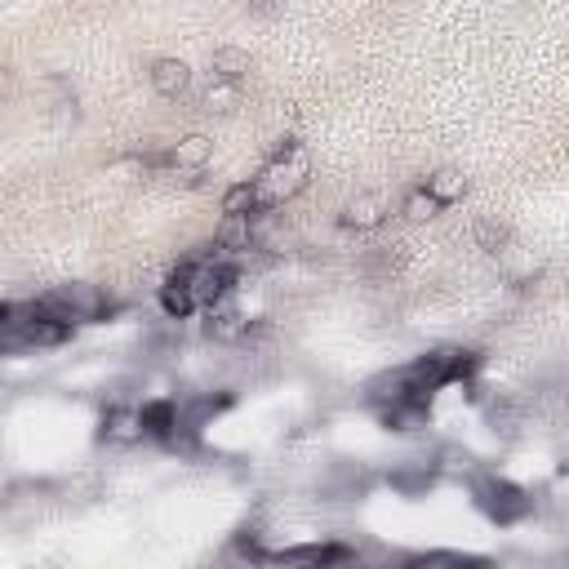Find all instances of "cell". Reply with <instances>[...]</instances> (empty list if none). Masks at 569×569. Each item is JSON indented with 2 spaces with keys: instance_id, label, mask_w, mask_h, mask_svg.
<instances>
[{
  "instance_id": "4",
  "label": "cell",
  "mask_w": 569,
  "mask_h": 569,
  "mask_svg": "<svg viewBox=\"0 0 569 569\" xmlns=\"http://www.w3.org/2000/svg\"><path fill=\"white\" fill-rule=\"evenodd\" d=\"M98 437H103L107 445H133V441H142V437H148V427H142V409H133V405H112V409L103 414Z\"/></svg>"
},
{
  "instance_id": "15",
  "label": "cell",
  "mask_w": 569,
  "mask_h": 569,
  "mask_svg": "<svg viewBox=\"0 0 569 569\" xmlns=\"http://www.w3.org/2000/svg\"><path fill=\"white\" fill-rule=\"evenodd\" d=\"M441 209H445V205H441L432 191H427V187H414V191L405 196V205H400V213H405L409 223H432Z\"/></svg>"
},
{
  "instance_id": "10",
  "label": "cell",
  "mask_w": 569,
  "mask_h": 569,
  "mask_svg": "<svg viewBox=\"0 0 569 569\" xmlns=\"http://www.w3.org/2000/svg\"><path fill=\"white\" fill-rule=\"evenodd\" d=\"M263 213H267V200H263L254 178L223 196V219H263Z\"/></svg>"
},
{
  "instance_id": "5",
  "label": "cell",
  "mask_w": 569,
  "mask_h": 569,
  "mask_svg": "<svg viewBox=\"0 0 569 569\" xmlns=\"http://www.w3.org/2000/svg\"><path fill=\"white\" fill-rule=\"evenodd\" d=\"M209 156H213V142L205 133H187L165 152V165H170V174H200L209 165Z\"/></svg>"
},
{
  "instance_id": "1",
  "label": "cell",
  "mask_w": 569,
  "mask_h": 569,
  "mask_svg": "<svg viewBox=\"0 0 569 569\" xmlns=\"http://www.w3.org/2000/svg\"><path fill=\"white\" fill-rule=\"evenodd\" d=\"M307 174H312V161L307 152L299 148V142H284V148H276V156L267 161V170L254 178L267 209H280L284 200H294L303 187H307Z\"/></svg>"
},
{
  "instance_id": "2",
  "label": "cell",
  "mask_w": 569,
  "mask_h": 569,
  "mask_svg": "<svg viewBox=\"0 0 569 569\" xmlns=\"http://www.w3.org/2000/svg\"><path fill=\"white\" fill-rule=\"evenodd\" d=\"M36 303H40L49 316L67 321V325H77V321H94V316H103V307H107L103 290H98V284H85V280H77V284H62V290H49V294H40Z\"/></svg>"
},
{
  "instance_id": "12",
  "label": "cell",
  "mask_w": 569,
  "mask_h": 569,
  "mask_svg": "<svg viewBox=\"0 0 569 569\" xmlns=\"http://www.w3.org/2000/svg\"><path fill=\"white\" fill-rule=\"evenodd\" d=\"M241 107V85H232V81H213L209 77V85H205V94H200V112H209V116H228V112H236Z\"/></svg>"
},
{
  "instance_id": "6",
  "label": "cell",
  "mask_w": 569,
  "mask_h": 569,
  "mask_svg": "<svg viewBox=\"0 0 569 569\" xmlns=\"http://www.w3.org/2000/svg\"><path fill=\"white\" fill-rule=\"evenodd\" d=\"M205 316H209V321H205V334L219 338V342H241V338L249 334V321H245V312H241L232 299L205 307Z\"/></svg>"
},
{
  "instance_id": "7",
  "label": "cell",
  "mask_w": 569,
  "mask_h": 569,
  "mask_svg": "<svg viewBox=\"0 0 569 569\" xmlns=\"http://www.w3.org/2000/svg\"><path fill=\"white\" fill-rule=\"evenodd\" d=\"M161 307H165L170 321H187L191 312H200V299H196V290H191V280H187L183 267L161 284Z\"/></svg>"
},
{
  "instance_id": "11",
  "label": "cell",
  "mask_w": 569,
  "mask_h": 569,
  "mask_svg": "<svg viewBox=\"0 0 569 569\" xmlns=\"http://www.w3.org/2000/svg\"><path fill=\"white\" fill-rule=\"evenodd\" d=\"M245 71H249V54H245V49H232V45L213 49V58H209V77H213V81H232V85H241Z\"/></svg>"
},
{
  "instance_id": "3",
  "label": "cell",
  "mask_w": 569,
  "mask_h": 569,
  "mask_svg": "<svg viewBox=\"0 0 569 569\" xmlns=\"http://www.w3.org/2000/svg\"><path fill=\"white\" fill-rule=\"evenodd\" d=\"M476 503H480L485 516L498 521V525H512V521H521V516L530 512V498H525L516 485H508V480H480V485H476Z\"/></svg>"
},
{
  "instance_id": "14",
  "label": "cell",
  "mask_w": 569,
  "mask_h": 569,
  "mask_svg": "<svg viewBox=\"0 0 569 569\" xmlns=\"http://www.w3.org/2000/svg\"><path fill=\"white\" fill-rule=\"evenodd\" d=\"M472 236H476V245H480L485 254H508V249H512V228L498 223V219H480Z\"/></svg>"
},
{
  "instance_id": "13",
  "label": "cell",
  "mask_w": 569,
  "mask_h": 569,
  "mask_svg": "<svg viewBox=\"0 0 569 569\" xmlns=\"http://www.w3.org/2000/svg\"><path fill=\"white\" fill-rule=\"evenodd\" d=\"M422 187L432 191L441 205H454V200H463V196H467V178H463V170H437V174L427 178Z\"/></svg>"
},
{
  "instance_id": "9",
  "label": "cell",
  "mask_w": 569,
  "mask_h": 569,
  "mask_svg": "<svg viewBox=\"0 0 569 569\" xmlns=\"http://www.w3.org/2000/svg\"><path fill=\"white\" fill-rule=\"evenodd\" d=\"M383 219H387V209L379 196H351L342 205V228H351V232H374V228H383Z\"/></svg>"
},
{
  "instance_id": "8",
  "label": "cell",
  "mask_w": 569,
  "mask_h": 569,
  "mask_svg": "<svg viewBox=\"0 0 569 569\" xmlns=\"http://www.w3.org/2000/svg\"><path fill=\"white\" fill-rule=\"evenodd\" d=\"M152 90H156L161 98H170V103L187 98V90H191V67H187L183 58H161V62L152 67Z\"/></svg>"
}]
</instances>
